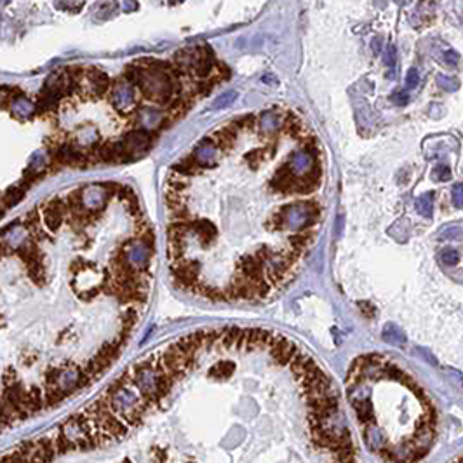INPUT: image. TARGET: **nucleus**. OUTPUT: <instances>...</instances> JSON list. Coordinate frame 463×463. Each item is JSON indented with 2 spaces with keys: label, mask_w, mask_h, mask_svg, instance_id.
<instances>
[{
  "label": "nucleus",
  "mask_w": 463,
  "mask_h": 463,
  "mask_svg": "<svg viewBox=\"0 0 463 463\" xmlns=\"http://www.w3.org/2000/svg\"><path fill=\"white\" fill-rule=\"evenodd\" d=\"M63 225L38 206L0 232V434L100 380L150 305L146 220L103 256L86 255L87 235L67 259L49 251Z\"/></svg>",
  "instance_id": "f257e3e1"
},
{
  "label": "nucleus",
  "mask_w": 463,
  "mask_h": 463,
  "mask_svg": "<svg viewBox=\"0 0 463 463\" xmlns=\"http://www.w3.org/2000/svg\"><path fill=\"white\" fill-rule=\"evenodd\" d=\"M44 434L0 455V463H199L180 444L171 416L150 394L119 381Z\"/></svg>",
  "instance_id": "f03ea898"
},
{
  "label": "nucleus",
  "mask_w": 463,
  "mask_h": 463,
  "mask_svg": "<svg viewBox=\"0 0 463 463\" xmlns=\"http://www.w3.org/2000/svg\"><path fill=\"white\" fill-rule=\"evenodd\" d=\"M171 63L160 59H143L133 67H127L125 77L138 87L139 94L155 104H169L176 96H180L181 82L172 79L167 70Z\"/></svg>",
  "instance_id": "7ed1b4c3"
},
{
  "label": "nucleus",
  "mask_w": 463,
  "mask_h": 463,
  "mask_svg": "<svg viewBox=\"0 0 463 463\" xmlns=\"http://www.w3.org/2000/svg\"><path fill=\"white\" fill-rule=\"evenodd\" d=\"M138 87L127 79H120L112 84L110 87V101L115 110L122 113L133 112L138 104Z\"/></svg>",
  "instance_id": "20e7f679"
},
{
  "label": "nucleus",
  "mask_w": 463,
  "mask_h": 463,
  "mask_svg": "<svg viewBox=\"0 0 463 463\" xmlns=\"http://www.w3.org/2000/svg\"><path fill=\"white\" fill-rule=\"evenodd\" d=\"M124 143V150H125V157H127V162L131 160H136L143 155H146V152L150 150L152 146V136L148 134V131H133L122 139Z\"/></svg>",
  "instance_id": "39448f33"
},
{
  "label": "nucleus",
  "mask_w": 463,
  "mask_h": 463,
  "mask_svg": "<svg viewBox=\"0 0 463 463\" xmlns=\"http://www.w3.org/2000/svg\"><path fill=\"white\" fill-rule=\"evenodd\" d=\"M54 160L59 166H68V167H87L91 162L87 152H84L82 148L73 145H61L58 150L54 152Z\"/></svg>",
  "instance_id": "423d86ee"
},
{
  "label": "nucleus",
  "mask_w": 463,
  "mask_h": 463,
  "mask_svg": "<svg viewBox=\"0 0 463 463\" xmlns=\"http://www.w3.org/2000/svg\"><path fill=\"white\" fill-rule=\"evenodd\" d=\"M214 70V56L213 51L207 46L193 47V65H192V75L199 79H206L213 73Z\"/></svg>",
  "instance_id": "0eeeda50"
},
{
  "label": "nucleus",
  "mask_w": 463,
  "mask_h": 463,
  "mask_svg": "<svg viewBox=\"0 0 463 463\" xmlns=\"http://www.w3.org/2000/svg\"><path fill=\"white\" fill-rule=\"evenodd\" d=\"M84 77H86V86H87L92 96H103L104 92L110 89L108 75L104 71H101L100 68L91 67L89 70H84Z\"/></svg>",
  "instance_id": "6e6552de"
},
{
  "label": "nucleus",
  "mask_w": 463,
  "mask_h": 463,
  "mask_svg": "<svg viewBox=\"0 0 463 463\" xmlns=\"http://www.w3.org/2000/svg\"><path fill=\"white\" fill-rule=\"evenodd\" d=\"M296 178H303V176L310 174L313 169V159L309 152H294L289 157V162L286 166Z\"/></svg>",
  "instance_id": "1a4fd4ad"
},
{
  "label": "nucleus",
  "mask_w": 463,
  "mask_h": 463,
  "mask_svg": "<svg viewBox=\"0 0 463 463\" xmlns=\"http://www.w3.org/2000/svg\"><path fill=\"white\" fill-rule=\"evenodd\" d=\"M216 155H218V146L214 145V141L211 138H206L204 141L195 148L192 157L199 167H209L214 164Z\"/></svg>",
  "instance_id": "9d476101"
},
{
  "label": "nucleus",
  "mask_w": 463,
  "mask_h": 463,
  "mask_svg": "<svg viewBox=\"0 0 463 463\" xmlns=\"http://www.w3.org/2000/svg\"><path fill=\"white\" fill-rule=\"evenodd\" d=\"M47 166H49V162H47L46 159V154L44 152H35L34 155H32V159H30V164L28 167H26L25 171V181L26 183H34V181H37L38 178H40L44 172H46Z\"/></svg>",
  "instance_id": "9b49d317"
},
{
  "label": "nucleus",
  "mask_w": 463,
  "mask_h": 463,
  "mask_svg": "<svg viewBox=\"0 0 463 463\" xmlns=\"http://www.w3.org/2000/svg\"><path fill=\"white\" fill-rule=\"evenodd\" d=\"M166 120V113L154 108H141L138 112V122L141 124L143 131H155Z\"/></svg>",
  "instance_id": "f8f14e48"
},
{
  "label": "nucleus",
  "mask_w": 463,
  "mask_h": 463,
  "mask_svg": "<svg viewBox=\"0 0 463 463\" xmlns=\"http://www.w3.org/2000/svg\"><path fill=\"white\" fill-rule=\"evenodd\" d=\"M9 110H11V113H13L16 119H19V120H26V119H32L35 113H37V104L21 94V96H17L16 100L11 103Z\"/></svg>",
  "instance_id": "ddd939ff"
},
{
  "label": "nucleus",
  "mask_w": 463,
  "mask_h": 463,
  "mask_svg": "<svg viewBox=\"0 0 463 463\" xmlns=\"http://www.w3.org/2000/svg\"><path fill=\"white\" fill-rule=\"evenodd\" d=\"M235 138H237V131H235V125H226V127H223V129H220L216 134H214V138H211L214 141V145L218 146V148H222V150H228L230 146L234 145Z\"/></svg>",
  "instance_id": "4468645a"
},
{
  "label": "nucleus",
  "mask_w": 463,
  "mask_h": 463,
  "mask_svg": "<svg viewBox=\"0 0 463 463\" xmlns=\"http://www.w3.org/2000/svg\"><path fill=\"white\" fill-rule=\"evenodd\" d=\"M259 127L265 134H274L279 131L280 127V119L275 112H265L259 119Z\"/></svg>",
  "instance_id": "2eb2a0df"
},
{
  "label": "nucleus",
  "mask_w": 463,
  "mask_h": 463,
  "mask_svg": "<svg viewBox=\"0 0 463 463\" xmlns=\"http://www.w3.org/2000/svg\"><path fill=\"white\" fill-rule=\"evenodd\" d=\"M414 207H416V211L423 218H432V213H434V193L427 192L422 197H418L416 202H414Z\"/></svg>",
  "instance_id": "dca6fc26"
},
{
  "label": "nucleus",
  "mask_w": 463,
  "mask_h": 463,
  "mask_svg": "<svg viewBox=\"0 0 463 463\" xmlns=\"http://www.w3.org/2000/svg\"><path fill=\"white\" fill-rule=\"evenodd\" d=\"M383 340L387 343H394V345H402L406 342L404 333L401 331V327L395 324H387L383 327V333H381Z\"/></svg>",
  "instance_id": "f3484780"
},
{
  "label": "nucleus",
  "mask_w": 463,
  "mask_h": 463,
  "mask_svg": "<svg viewBox=\"0 0 463 463\" xmlns=\"http://www.w3.org/2000/svg\"><path fill=\"white\" fill-rule=\"evenodd\" d=\"M237 98H239L237 91H226V92H223L222 96H218L216 100L213 101V106H211V108L213 110H225V108H228V106H232V104L237 101Z\"/></svg>",
  "instance_id": "a211bd4d"
},
{
  "label": "nucleus",
  "mask_w": 463,
  "mask_h": 463,
  "mask_svg": "<svg viewBox=\"0 0 463 463\" xmlns=\"http://www.w3.org/2000/svg\"><path fill=\"white\" fill-rule=\"evenodd\" d=\"M437 86L447 92H455L460 89V80L456 79V77H447V75H443V73H439Z\"/></svg>",
  "instance_id": "6ab92c4d"
},
{
  "label": "nucleus",
  "mask_w": 463,
  "mask_h": 463,
  "mask_svg": "<svg viewBox=\"0 0 463 463\" xmlns=\"http://www.w3.org/2000/svg\"><path fill=\"white\" fill-rule=\"evenodd\" d=\"M17 96H21V94L16 89L2 86V87H0V106H11V103H13Z\"/></svg>",
  "instance_id": "aec40b11"
},
{
  "label": "nucleus",
  "mask_w": 463,
  "mask_h": 463,
  "mask_svg": "<svg viewBox=\"0 0 463 463\" xmlns=\"http://www.w3.org/2000/svg\"><path fill=\"white\" fill-rule=\"evenodd\" d=\"M441 259H443V263H446V265H449V267H455L456 263L460 261V255L456 253L455 249H451V247H447V249H444L443 253H441Z\"/></svg>",
  "instance_id": "412c9836"
},
{
  "label": "nucleus",
  "mask_w": 463,
  "mask_h": 463,
  "mask_svg": "<svg viewBox=\"0 0 463 463\" xmlns=\"http://www.w3.org/2000/svg\"><path fill=\"white\" fill-rule=\"evenodd\" d=\"M437 181H447L451 180V169L446 166V164H441L434 169V174H432Z\"/></svg>",
  "instance_id": "4be33fe9"
},
{
  "label": "nucleus",
  "mask_w": 463,
  "mask_h": 463,
  "mask_svg": "<svg viewBox=\"0 0 463 463\" xmlns=\"http://www.w3.org/2000/svg\"><path fill=\"white\" fill-rule=\"evenodd\" d=\"M451 197H453V204H455V207L462 209L463 207V183H456L455 187H453Z\"/></svg>",
  "instance_id": "5701e85b"
},
{
  "label": "nucleus",
  "mask_w": 463,
  "mask_h": 463,
  "mask_svg": "<svg viewBox=\"0 0 463 463\" xmlns=\"http://www.w3.org/2000/svg\"><path fill=\"white\" fill-rule=\"evenodd\" d=\"M420 82V75H418L416 68H409L408 73H406V87L408 89H414Z\"/></svg>",
  "instance_id": "b1692460"
},
{
  "label": "nucleus",
  "mask_w": 463,
  "mask_h": 463,
  "mask_svg": "<svg viewBox=\"0 0 463 463\" xmlns=\"http://www.w3.org/2000/svg\"><path fill=\"white\" fill-rule=\"evenodd\" d=\"M462 234H463V232H462V228H460V226H449V228H446L443 234H441V239H443V240H446V239L453 240V239H458Z\"/></svg>",
  "instance_id": "393cba45"
},
{
  "label": "nucleus",
  "mask_w": 463,
  "mask_h": 463,
  "mask_svg": "<svg viewBox=\"0 0 463 463\" xmlns=\"http://www.w3.org/2000/svg\"><path fill=\"white\" fill-rule=\"evenodd\" d=\"M392 101L395 104H399V106H404V104H408V101H409V94L406 91H399V92H395V94H392Z\"/></svg>",
  "instance_id": "a878e982"
},
{
  "label": "nucleus",
  "mask_w": 463,
  "mask_h": 463,
  "mask_svg": "<svg viewBox=\"0 0 463 463\" xmlns=\"http://www.w3.org/2000/svg\"><path fill=\"white\" fill-rule=\"evenodd\" d=\"M383 59L388 67H394V65H395V47H394L392 44H390V46L387 47V51H385Z\"/></svg>",
  "instance_id": "bb28decb"
},
{
  "label": "nucleus",
  "mask_w": 463,
  "mask_h": 463,
  "mask_svg": "<svg viewBox=\"0 0 463 463\" xmlns=\"http://www.w3.org/2000/svg\"><path fill=\"white\" fill-rule=\"evenodd\" d=\"M444 59H446L447 65H453V67H455L456 63L460 61V54L456 51H446V52H444Z\"/></svg>",
  "instance_id": "cd10ccee"
},
{
  "label": "nucleus",
  "mask_w": 463,
  "mask_h": 463,
  "mask_svg": "<svg viewBox=\"0 0 463 463\" xmlns=\"http://www.w3.org/2000/svg\"><path fill=\"white\" fill-rule=\"evenodd\" d=\"M261 80L265 84H270V86H277V79L274 75H263Z\"/></svg>",
  "instance_id": "c85d7f7f"
},
{
  "label": "nucleus",
  "mask_w": 463,
  "mask_h": 463,
  "mask_svg": "<svg viewBox=\"0 0 463 463\" xmlns=\"http://www.w3.org/2000/svg\"><path fill=\"white\" fill-rule=\"evenodd\" d=\"M455 463H463V456H460V458H458V460H456V462H455Z\"/></svg>",
  "instance_id": "c756f323"
},
{
  "label": "nucleus",
  "mask_w": 463,
  "mask_h": 463,
  "mask_svg": "<svg viewBox=\"0 0 463 463\" xmlns=\"http://www.w3.org/2000/svg\"><path fill=\"white\" fill-rule=\"evenodd\" d=\"M4 2H9V0H4Z\"/></svg>",
  "instance_id": "7c9ffc66"
}]
</instances>
